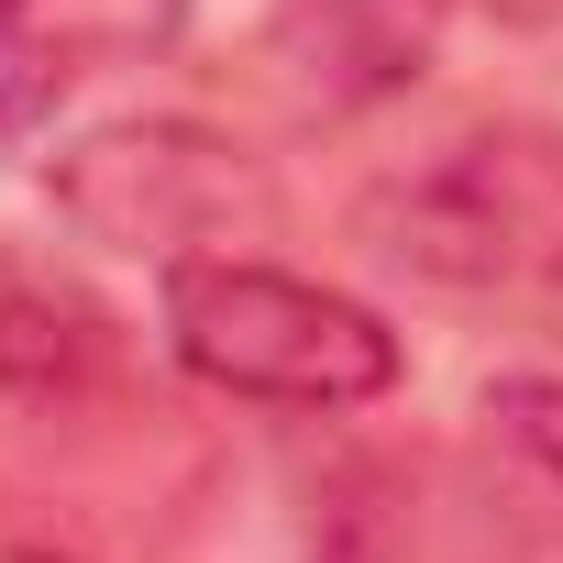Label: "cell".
<instances>
[{
  "instance_id": "6da1fadb",
  "label": "cell",
  "mask_w": 563,
  "mask_h": 563,
  "mask_svg": "<svg viewBox=\"0 0 563 563\" xmlns=\"http://www.w3.org/2000/svg\"><path fill=\"white\" fill-rule=\"evenodd\" d=\"M354 243L431 299H552L563 288V133L453 122L354 188Z\"/></svg>"
},
{
  "instance_id": "7a4b0ae2",
  "label": "cell",
  "mask_w": 563,
  "mask_h": 563,
  "mask_svg": "<svg viewBox=\"0 0 563 563\" xmlns=\"http://www.w3.org/2000/svg\"><path fill=\"white\" fill-rule=\"evenodd\" d=\"M166 354L221 398L310 409V420L376 409L398 387V332L365 299L321 288V276H288V265H254V254L166 265Z\"/></svg>"
},
{
  "instance_id": "3957f363",
  "label": "cell",
  "mask_w": 563,
  "mask_h": 563,
  "mask_svg": "<svg viewBox=\"0 0 563 563\" xmlns=\"http://www.w3.org/2000/svg\"><path fill=\"white\" fill-rule=\"evenodd\" d=\"M45 188L89 243H122V254H155V265H188L210 243L232 254V232L265 221L254 155L210 122H111V133L67 144L45 166Z\"/></svg>"
},
{
  "instance_id": "277c9868",
  "label": "cell",
  "mask_w": 563,
  "mask_h": 563,
  "mask_svg": "<svg viewBox=\"0 0 563 563\" xmlns=\"http://www.w3.org/2000/svg\"><path fill=\"white\" fill-rule=\"evenodd\" d=\"M310 552L321 563H541L486 453H376L332 475Z\"/></svg>"
},
{
  "instance_id": "5b68a950",
  "label": "cell",
  "mask_w": 563,
  "mask_h": 563,
  "mask_svg": "<svg viewBox=\"0 0 563 563\" xmlns=\"http://www.w3.org/2000/svg\"><path fill=\"white\" fill-rule=\"evenodd\" d=\"M453 12L464 0H276L243 45V89L276 122H354L431 67Z\"/></svg>"
},
{
  "instance_id": "8992f818",
  "label": "cell",
  "mask_w": 563,
  "mask_h": 563,
  "mask_svg": "<svg viewBox=\"0 0 563 563\" xmlns=\"http://www.w3.org/2000/svg\"><path fill=\"white\" fill-rule=\"evenodd\" d=\"M188 0H0V144H23L78 78L177 45Z\"/></svg>"
},
{
  "instance_id": "52a82bcc",
  "label": "cell",
  "mask_w": 563,
  "mask_h": 563,
  "mask_svg": "<svg viewBox=\"0 0 563 563\" xmlns=\"http://www.w3.org/2000/svg\"><path fill=\"white\" fill-rule=\"evenodd\" d=\"M111 365V321L78 276L0 243V398H67Z\"/></svg>"
},
{
  "instance_id": "ba28073f",
  "label": "cell",
  "mask_w": 563,
  "mask_h": 563,
  "mask_svg": "<svg viewBox=\"0 0 563 563\" xmlns=\"http://www.w3.org/2000/svg\"><path fill=\"white\" fill-rule=\"evenodd\" d=\"M486 431H475V453L497 464V486H508V508L530 519V541H541V563H563V387H541V376H508V387H486V409H475Z\"/></svg>"
},
{
  "instance_id": "9c48e42d",
  "label": "cell",
  "mask_w": 563,
  "mask_h": 563,
  "mask_svg": "<svg viewBox=\"0 0 563 563\" xmlns=\"http://www.w3.org/2000/svg\"><path fill=\"white\" fill-rule=\"evenodd\" d=\"M0 563H56V552H34V541H23L12 519H0Z\"/></svg>"
}]
</instances>
